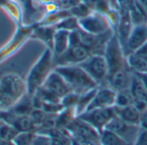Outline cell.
Masks as SVG:
<instances>
[{"label": "cell", "instance_id": "1", "mask_svg": "<svg viewBox=\"0 0 147 145\" xmlns=\"http://www.w3.org/2000/svg\"><path fill=\"white\" fill-rule=\"evenodd\" d=\"M55 69L53 51L46 48L36 61L30 67L25 78L27 93L34 95L35 93L44 84L47 78Z\"/></svg>", "mask_w": 147, "mask_h": 145}, {"label": "cell", "instance_id": "2", "mask_svg": "<svg viewBox=\"0 0 147 145\" xmlns=\"http://www.w3.org/2000/svg\"><path fill=\"white\" fill-rule=\"evenodd\" d=\"M55 71L61 75L73 92L79 94L99 87L80 65L57 66Z\"/></svg>", "mask_w": 147, "mask_h": 145}, {"label": "cell", "instance_id": "3", "mask_svg": "<svg viewBox=\"0 0 147 145\" xmlns=\"http://www.w3.org/2000/svg\"><path fill=\"white\" fill-rule=\"evenodd\" d=\"M34 24H24L21 27L16 28V30L11 39L0 48V65L13 55H15L22 47L31 39Z\"/></svg>", "mask_w": 147, "mask_h": 145}, {"label": "cell", "instance_id": "4", "mask_svg": "<svg viewBox=\"0 0 147 145\" xmlns=\"http://www.w3.org/2000/svg\"><path fill=\"white\" fill-rule=\"evenodd\" d=\"M104 57L108 66L109 75L127 65L126 56L124 52L123 47L115 33L107 42L104 53Z\"/></svg>", "mask_w": 147, "mask_h": 145}, {"label": "cell", "instance_id": "5", "mask_svg": "<svg viewBox=\"0 0 147 145\" xmlns=\"http://www.w3.org/2000/svg\"><path fill=\"white\" fill-rule=\"evenodd\" d=\"M80 66L91 76L97 85H107L109 77V69L104 55L91 54Z\"/></svg>", "mask_w": 147, "mask_h": 145}, {"label": "cell", "instance_id": "6", "mask_svg": "<svg viewBox=\"0 0 147 145\" xmlns=\"http://www.w3.org/2000/svg\"><path fill=\"white\" fill-rule=\"evenodd\" d=\"M0 90L6 93L17 102L27 93L26 81L16 72H8L0 77Z\"/></svg>", "mask_w": 147, "mask_h": 145}, {"label": "cell", "instance_id": "7", "mask_svg": "<svg viewBox=\"0 0 147 145\" xmlns=\"http://www.w3.org/2000/svg\"><path fill=\"white\" fill-rule=\"evenodd\" d=\"M72 136L82 144L100 142V132L87 122L76 117L67 128Z\"/></svg>", "mask_w": 147, "mask_h": 145}, {"label": "cell", "instance_id": "8", "mask_svg": "<svg viewBox=\"0 0 147 145\" xmlns=\"http://www.w3.org/2000/svg\"><path fill=\"white\" fill-rule=\"evenodd\" d=\"M114 117H116V112L114 106H113L87 111L77 117L87 122L100 133Z\"/></svg>", "mask_w": 147, "mask_h": 145}, {"label": "cell", "instance_id": "9", "mask_svg": "<svg viewBox=\"0 0 147 145\" xmlns=\"http://www.w3.org/2000/svg\"><path fill=\"white\" fill-rule=\"evenodd\" d=\"M79 26L81 30L94 35H101L113 30L106 15L99 12H92L86 17L79 19Z\"/></svg>", "mask_w": 147, "mask_h": 145}, {"label": "cell", "instance_id": "10", "mask_svg": "<svg viewBox=\"0 0 147 145\" xmlns=\"http://www.w3.org/2000/svg\"><path fill=\"white\" fill-rule=\"evenodd\" d=\"M106 129L114 132L131 144L135 142L141 131V127L139 125L127 123L117 116L112 119Z\"/></svg>", "mask_w": 147, "mask_h": 145}, {"label": "cell", "instance_id": "11", "mask_svg": "<svg viewBox=\"0 0 147 145\" xmlns=\"http://www.w3.org/2000/svg\"><path fill=\"white\" fill-rule=\"evenodd\" d=\"M90 55V51L82 45L70 46L63 54L57 57H54L55 67L57 66L80 65Z\"/></svg>", "mask_w": 147, "mask_h": 145}, {"label": "cell", "instance_id": "12", "mask_svg": "<svg viewBox=\"0 0 147 145\" xmlns=\"http://www.w3.org/2000/svg\"><path fill=\"white\" fill-rule=\"evenodd\" d=\"M134 72L129 67L128 64L119 71L109 75L107 85L115 92L130 89Z\"/></svg>", "mask_w": 147, "mask_h": 145}, {"label": "cell", "instance_id": "13", "mask_svg": "<svg viewBox=\"0 0 147 145\" xmlns=\"http://www.w3.org/2000/svg\"><path fill=\"white\" fill-rule=\"evenodd\" d=\"M41 87L60 100L65 94L72 91L66 81L61 77V75L55 71V69Z\"/></svg>", "mask_w": 147, "mask_h": 145}, {"label": "cell", "instance_id": "14", "mask_svg": "<svg viewBox=\"0 0 147 145\" xmlns=\"http://www.w3.org/2000/svg\"><path fill=\"white\" fill-rule=\"evenodd\" d=\"M147 42V23L134 25L126 42L124 52L125 56L136 52Z\"/></svg>", "mask_w": 147, "mask_h": 145}, {"label": "cell", "instance_id": "15", "mask_svg": "<svg viewBox=\"0 0 147 145\" xmlns=\"http://www.w3.org/2000/svg\"><path fill=\"white\" fill-rule=\"evenodd\" d=\"M116 92L107 85L100 86L87 111L113 107L115 105Z\"/></svg>", "mask_w": 147, "mask_h": 145}, {"label": "cell", "instance_id": "16", "mask_svg": "<svg viewBox=\"0 0 147 145\" xmlns=\"http://www.w3.org/2000/svg\"><path fill=\"white\" fill-rule=\"evenodd\" d=\"M23 5L18 0H0V9L10 17L16 28L24 24V9Z\"/></svg>", "mask_w": 147, "mask_h": 145}, {"label": "cell", "instance_id": "17", "mask_svg": "<svg viewBox=\"0 0 147 145\" xmlns=\"http://www.w3.org/2000/svg\"><path fill=\"white\" fill-rule=\"evenodd\" d=\"M130 92L133 99V105L140 111H143L147 109V89L141 82V81L134 74Z\"/></svg>", "mask_w": 147, "mask_h": 145}, {"label": "cell", "instance_id": "18", "mask_svg": "<svg viewBox=\"0 0 147 145\" xmlns=\"http://www.w3.org/2000/svg\"><path fill=\"white\" fill-rule=\"evenodd\" d=\"M119 24L116 29L115 34L118 36L123 47V49H125L126 42L133 28V23H132L129 11H126V10H119Z\"/></svg>", "mask_w": 147, "mask_h": 145}, {"label": "cell", "instance_id": "19", "mask_svg": "<svg viewBox=\"0 0 147 145\" xmlns=\"http://www.w3.org/2000/svg\"><path fill=\"white\" fill-rule=\"evenodd\" d=\"M5 121L11 124L19 132L37 131V126L30 115H15L10 111V115Z\"/></svg>", "mask_w": 147, "mask_h": 145}, {"label": "cell", "instance_id": "20", "mask_svg": "<svg viewBox=\"0 0 147 145\" xmlns=\"http://www.w3.org/2000/svg\"><path fill=\"white\" fill-rule=\"evenodd\" d=\"M56 31L55 26H46V25H38L36 23V26L33 30L31 39L37 40L42 42L46 48H49L52 50L54 36Z\"/></svg>", "mask_w": 147, "mask_h": 145}, {"label": "cell", "instance_id": "21", "mask_svg": "<svg viewBox=\"0 0 147 145\" xmlns=\"http://www.w3.org/2000/svg\"><path fill=\"white\" fill-rule=\"evenodd\" d=\"M69 31L64 30H56L54 36L53 54L54 57H57L63 54L69 47Z\"/></svg>", "mask_w": 147, "mask_h": 145}, {"label": "cell", "instance_id": "22", "mask_svg": "<svg viewBox=\"0 0 147 145\" xmlns=\"http://www.w3.org/2000/svg\"><path fill=\"white\" fill-rule=\"evenodd\" d=\"M116 116L121 118L122 120L139 125L140 122V117H141V111L134 105H128L125 107H116L114 106Z\"/></svg>", "mask_w": 147, "mask_h": 145}, {"label": "cell", "instance_id": "23", "mask_svg": "<svg viewBox=\"0 0 147 145\" xmlns=\"http://www.w3.org/2000/svg\"><path fill=\"white\" fill-rule=\"evenodd\" d=\"M126 61L133 72H147V57L137 52L126 56Z\"/></svg>", "mask_w": 147, "mask_h": 145}, {"label": "cell", "instance_id": "24", "mask_svg": "<svg viewBox=\"0 0 147 145\" xmlns=\"http://www.w3.org/2000/svg\"><path fill=\"white\" fill-rule=\"evenodd\" d=\"M77 117L75 107L64 108L55 117V128L67 129Z\"/></svg>", "mask_w": 147, "mask_h": 145}, {"label": "cell", "instance_id": "25", "mask_svg": "<svg viewBox=\"0 0 147 145\" xmlns=\"http://www.w3.org/2000/svg\"><path fill=\"white\" fill-rule=\"evenodd\" d=\"M34 109L32 96L26 93L10 109L15 115H30Z\"/></svg>", "mask_w": 147, "mask_h": 145}, {"label": "cell", "instance_id": "26", "mask_svg": "<svg viewBox=\"0 0 147 145\" xmlns=\"http://www.w3.org/2000/svg\"><path fill=\"white\" fill-rule=\"evenodd\" d=\"M97 88H94V89H91L89 91H87L82 94H80L79 96V99H78V101L75 106V109H76V115L77 117H79L80 115H82V113H84L85 111H87L88 106L90 105L95 93H96V91H97Z\"/></svg>", "mask_w": 147, "mask_h": 145}, {"label": "cell", "instance_id": "27", "mask_svg": "<svg viewBox=\"0 0 147 145\" xmlns=\"http://www.w3.org/2000/svg\"><path fill=\"white\" fill-rule=\"evenodd\" d=\"M100 145H132L114 132L105 129L100 133Z\"/></svg>", "mask_w": 147, "mask_h": 145}, {"label": "cell", "instance_id": "28", "mask_svg": "<svg viewBox=\"0 0 147 145\" xmlns=\"http://www.w3.org/2000/svg\"><path fill=\"white\" fill-rule=\"evenodd\" d=\"M20 132L10 123L3 120L0 124V140L14 141Z\"/></svg>", "mask_w": 147, "mask_h": 145}, {"label": "cell", "instance_id": "29", "mask_svg": "<svg viewBox=\"0 0 147 145\" xmlns=\"http://www.w3.org/2000/svg\"><path fill=\"white\" fill-rule=\"evenodd\" d=\"M133 105V99L129 89L116 92L115 105L116 107H125Z\"/></svg>", "mask_w": 147, "mask_h": 145}, {"label": "cell", "instance_id": "30", "mask_svg": "<svg viewBox=\"0 0 147 145\" xmlns=\"http://www.w3.org/2000/svg\"><path fill=\"white\" fill-rule=\"evenodd\" d=\"M68 11H69L71 16L76 17L78 20L82 19L83 17H86L87 16H88L89 14H91L93 12L91 11V9L83 1L76 5L75 6H73Z\"/></svg>", "mask_w": 147, "mask_h": 145}, {"label": "cell", "instance_id": "31", "mask_svg": "<svg viewBox=\"0 0 147 145\" xmlns=\"http://www.w3.org/2000/svg\"><path fill=\"white\" fill-rule=\"evenodd\" d=\"M55 27L56 28V30H64L70 32V31L80 29L79 20L75 17L69 16V17H66L65 19H63L62 21H61Z\"/></svg>", "mask_w": 147, "mask_h": 145}, {"label": "cell", "instance_id": "32", "mask_svg": "<svg viewBox=\"0 0 147 145\" xmlns=\"http://www.w3.org/2000/svg\"><path fill=\"white\" fill-rule=\"evenodd\" d=\"M80 94L76 92H69L67 94H65L61 99V104L63 106V108H68V107H75Z\"/></svg>", "mask_w": 147, "mask_h": 145}, {"label": "cell", "instance_id": "33", "mask_svg": "<svg viewBox=\"0 0 147 145\" xmlns=\"http://www.w3.org/2000/svg\"><path fill=\"white\" fill-rule=\"evenodd\" d=\"M36 132H20L14 139L16 145H32Z\"/></svg>", "mask_w": 147, "mask_h": 145}, {"label": "cell", "instance_id": "34", "mask_svg": "<svg viewBox=\"0 0 147 145\" xmlns=\"http://www.w3.org/2000/svg\"><path fill=\"white\" fill-rule=\"evenodd\" d=\"M16 104V100L6 93L0 90V110H10Z\"/></svg>", "mask_w": 147, "mask_h": 145}, {"label": "cell", "instance_id": "35", "mask_svg": "<svg viewBox=\"0 0 147 145\" xmlns=\"http://www.w3.org/2000/svg\"><path fill=\"white\" fill-rule=\"evenodd\" d=\"M32 145H55V142L49 134L36 132Z\"/></svg>", "mask_w": 147, "mask_h": 145}, {"label": "cell", "instance_id": "36", "mask_svg": "<svg viewBox=\"0 0 147 145\" xmlns=\"http://www.w3.org/2000/svg\"><path fill=\"white\" fill-rule=\"evenodd\" d=\"M117 9L119 10H126L131 11L136 5V0H114Z\"/></svg>", "mask_w": 147, "mask_h": 145}, {"label": "cell", "instance_id": "37", "mask_svg": "<svg viewBox=\"0 0 147 145\" xmlns=\"http://www.w3.org/2000/svg\"><path fill=\"white\" fill-rule=\"evenodd\" d=\"M132 145H147V130H142Z\"/></svg>", "mask_w": 147, "mask_h": 145}, {"label": "cell", "instance_id": "38", "mask_svg": "<svg viewBox=\"0 0 147 145\" xmlns=\"http://www.w3.org/2000/svg\"><path fill=\"white\" fill-rule=\"evenodd\" d=\"M139 126L142 130H147V109L141 111V117H140V122Z\"/></svg>", "mask_w": 147, "mask_h": 145}, {"label": "cell", "instance_id": "39", "mask_svg": "<svg viewBox=\"0 0 147 145\" xmlns=\"http://www.w3.org/2000/svg\"><path fill=\"white\" fill-rule=\"evenodd\" d=\"M134 74L141 81V82L147 89V72H134Z\"/></svg>", "mask_w": 147, "mask_h": 145}, {"label": "cell", "instance_id": "40", "mask_svg": "<svg viewBox=\"0 0 147 145\" xmlns=\"http://www.w3.org/2000/svg\"><path fill=\"white\" fill-rule=\"evenodd\" d=\"M136 52L138 53V54H142V55H144V56L147 57V42H146L144 45H143L139 49H138Z\"/></svg>", "mask_w": 147, "mask_h": 145}, {"label": "cell", "instance_id": "41", "mask_svg": "<svg viewBox=\"0 0 147 145\" xmlns=\"http://www.w3.org/2000/svg\"><path fill=\"white\" fill-rule=\"evenodd\" d=\"M10 115V111L6 110V111H2L0 110V120H6L8 116Z\"/></svg>", "mask_w": 147, "mask_h": 145}, {"label": "cell", "instance_id": "42", "mask_svg": "<svg viewBox=\"0 0 147 145\" xmlns=\"http://www.w3.org/2000/svg\"><path fill=\"white\" fill-rule=\"evenodd\" d=\"M137 1V3L140 5V6H142L144 9V11L147 12V0H136Z\"/></svg>", "mask_w": 147, "mask_h": 145}, {"label": "cell", "instance_id": "43", "mask_svg": "<svg viewBox=\"0 0 147 145\" xmlns=\"http://www.w3.org/2000/svg\"><path fill=\"white\" fill-rule=\"evenodd\" d=\"M0 145H16L13 141H3L0 140Z\"/></svg>", "mask_w": 147, "mask_h": 145}, {"label": "cell", "instance_id": "44", "mask_svg": "<svg viewBox=\"0 0 147 145\" xmlns=\"http://www.w3.org/2000/svg\"><path fill=\"white\" fill-rule=\"evenodd\" d=\"M18 1H20V2H22L23 4H24V1H25V0H18Z\"/></svg>", "mask_w": 147, "mask_h": 145}, {"label": "cell", "instance_id": "45", "mask_svg": "<svg viewBox=\"0 0 147 145\" xmlns=\"http://www.w3.org/2000/svg\"><path fill=\"white\" fill-rule=\"evenodd\" d=\"M2 121H3V120H0V124H1V122H2Z\"/></svg>", "mask_w": 147, "mask_h": 145}, {"label": "cell", "instance_id": "46", "mask_svg": "<svg viewBox=\"0 0 147 145\" xmlns=\"http://www.w3.org/2000/svg\"><path fill=\"white\" fill-rule=\"evenodd\" d=\"M55 145H56V144H55Z\"/></svg>", "mask_w": 147, "mask_h": 145}, {"label": "cell", "instance_id": "47", "mask_svg": "<svg viewBox=\"0 0 147 145\" xmlns=\"http://www.w3.org/2000/svg\"><path fill=\"white\" fill-rule=\"evenodd\" d=\"M108 1H110V0H108Z\"/></svg>", "mask_w": 147, "mask_h": 145}]
</instances>
